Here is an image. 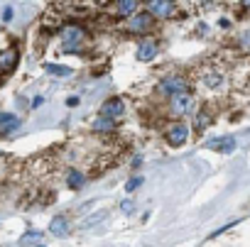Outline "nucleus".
I'll list each match as a JSON object with an SVG mask.
<instances>
[{
	"label": "nucleus",
	"mask_w": 250,
	"mask_h": 247,
	"mask_svg": "<svg viewBox=\"0 0 250 247\" xmlns=\"http://www.w3.org/2000/svg\"><path fill=\"white\" fill-rule=\"evenodd\" d=\"M105 218V213H98V215H91V218H86L83 223H81V228H91V225H96V223H101Z\"/></svg>",
	"instance_id": "obj_19"
},
{
	"label": "nucleus",
	"mask_w": 250,
	"mask_h": 247,
	"mask_svg": "<svg viewBox=\"0 0 250 247\" xmlns=\"http://www.w3.org/2000/svg\"><path fill=\"white\" fill-rule=\"evenodd\" d=\"M208 147H216L218 152H226V154H230V152L235 150V140L228 135V137H221V140H211V142H208Z\"/></svg>",
	"instance_id": "obj_10"
},
{
	"label": "nucleus",
	"mask_w": 250,
	"mask_h": 247,
	"mask_svg": "<svg viewBox=\"0 0 250 247\" xmlns=\"http://www.w3.org/2000/svg\"><path fill=\"white\" fill-rule=\"evenodd\" d=\"M83 184H86V176H83L79 169H71V171L66 174V186H69V189L76 191V189H81Z\"/></svg>",
	"instance_id": "obj_12"
},
{
	"label": "nucleus",
	"mask_w": 250,
	"mask_h": 247,
	"mask_svg": "<svg viewBox=\"0 0 250 247\" xmlns=\"http://www.w3.org/2000/svg\"><path fill=\"white\" fill-rule=\"evenodd\" d=\"M147 13L155 18H172L174 5H172V0H147Z\"/></svg>",
	"instance_id": "obj_4"
},
{
	"label": "nucleus",
	"mask_w": 250,
	"mask_h": 247,
	"mask_svg": "<svg viewBox=\"0 0 250 247\" xmlns=\"http://www.w3.org/2000/svg\"><path fill=\"white\" fill-rule=\"evenodd\" d=\"M20 128V117L13 115V113H0V130H5V133H13Z\"/></svg>",
	"instance_id": "obj_8"
},
{
	"label": "nucleus",
	"mask_w": 250,
	"mask_h": 247,
	"mask_svg": "<svg viewBox=\"0 0 250 247\" xmlns=\"http://www.w3.org/2000/svg\"><path fill=\"white\" fill-rule=\"evenodd\" d=\"M18 64V54L15 52H5V54H0V66H3L5 71H13Z\"/></svg>",
	"instance_id": "obj_16"
},
{
	"label": "nucleus",
	"mask_w": 250,
	"mask_h": 247,
	"mask_svg": "<svg viewBox=\"0 0 250 247\" xmlns=\"http://www.w3.org/2000/svg\"><path fill=\"white\" fill-rule=\"evenodd\" d=\"M113 128H115V120H110V117H105V115L96 117V122H93V130H96V133H110Z\"/></svg>",
	"instance_id": "obj_14"
},
{
	"label": "nucleus",
	"mask_w": 250,
	"mask_h": 247,
	"mask_svg": "<svg viewBox=\"0 0 250 247\" xmlns=\"http://www.w3.org/2000/svg\"><path fill=\"white\" fill-rule=\"evenodd\" d=\"M101 115H105V117H110V120H120V117L125 115V103H123V98H110V100H105L103 108H101Z\"/></svg>",
	"instance_id": "obj_6"
},
{
	"label": "nucleus",
	"mask_w": 250,
	"mask_h": 247,
	"mask_svg": "<svg viewBox=\"0 0 250 247\" xmlns=\"http://www.w3.org/2000/svg\"><path fill=\"white\" fill-rule=\"evenodd\" d=\"M157 91L165 93V95H174V93H179V91H187V83H184L182 76H167L165 81H160Z\"/></svg>",
	"instance_id": "obj_5"
},
{
	"label": "nucleus",
	"mask_w": 250,
	"mask_h": 247,
	"mask_svg": "<svg viewBox=\"0 0 250 247\" xmlns=\"http://www.w3.org/2000/svg\"><path fill=\"white\" fill-rule=\"evenodd\" d=\"M172 100H169V110L174 113V115H187V113H191V108H194V98L187 93V91H179V93H174V95H169Z\"/></svg>",
	"instance_id": "obj_2"
},
{
	"label": "nucleus",
	"mask_w": 250,
	"mask_h": 247,
	"mask_svg": "<svg viewBox=\"0 0 250 247\" xmlns=\"http://www.w3.org/2000/svg\"><path fill=\"white\" fill-rule=\"evenodd\" d=\"M221 81H223V76H221V74H211V76H206V78H204V83H206V86H211V88H216Z\"/></svg>",
	"instance_id": "obj_18"
},
{
	"label": "nucleus",
	"mask_w": 250,
	"mask_h": 247,
	"mask_svg": "<svg viewBox=\"0 0 250 247\" xmlns=\"http://www.w3.org/2000/svg\"><path fill=\"white\" fill-rule=\"evenodd\" d=\"M42 103H44V98H42V95H37V98H35V103H32V105H35V108H37V105H42Z\"/></svg>",
	"instance_id": "obj_25"
},
{
	"label": "nucleus",
	"mask_w": 250,
	"mask_h": 247,
	"mask_svg": "<svg viewBox=\"0 0 250 247\" xmlns=\"http://www.w3.org/2000/svg\"><path fill=\"white\" fill-rule=\"evenodd\" d=\"M44 71H49L52 76H64V78H69V76H71V69H69V66L52 64V61H47V64H44Z\"/></svg>",
	"instance_id": "obj_15"
},
{
	"label": "nucleus",
	"mask_w": 250,
	"mask_h": 247,
	"mask_svg": "<svg viewBox=\"0 0 250 247\" xmlns=\"http://www.w3.org/2000/svg\"><path fill=\"white\" fill-rule=\"evenodd\" d=\"M62 37H64V52L66 54H79V47L83 42V30L81 27H66L62 32Z\"/></svg>",
	"instance_id": "obj_1"
},
{
	"label": "nucleus",
	"mask_w": 250,
	"mask_h": 247,
	"mask_svg": "<svg viewBox=\"0 0 250 247\" xmlns=\"http://www.w3.org/2000/svg\"><path fill=\"white\" fill-rule=\"evenodd\" d=\"M165 137H167V142L172 147H182L187 142V137H189V128L184 125V122H172V125L165 130Z\"/></svg>",
	"instance_id": "obj_3"
},
{
	"label": "nucleus",
	"mask_w": 250,
	"mask_h": 247,
	"mask_svg": "<svg viewBox=\"0 0 250 247\" xmlns=\"http://www.w3.org/2000/svg\"><path fill=\"white\" fill-rule=\"evenodd\" d=\"M138 10V0H118V13L123 18H130Z\"/></svg>",
	"instance_id": "obj_13"
},
{
	"label": "nucleus",
	"mask_w": 250,
	"mask_h": 247,
	"mask_svg": "<svg viewBox=\"0 0 250 247\" xmlns=\"http://www.w3.org/2000/svg\"><path fill=\"white\" fill-rule=\"evenodd\" d=\"M32 240H40V235H37V232H30V235H22V240H20V242H32Z\"/></svg>",
	"instance_id": "obj_21"
},
{
	"label": "nucleus",
	"mask_w": 250,
	"mask_h": 247,
	"mask_svg": "<svg viewBox=\"0 0 250 247\" xmlns=\"http://www.w3.org/2000/svg\"><path fill=\"white\" fill-rule=\"evenodd\" d=\"M208 122H211V115H208V113H199V115H196V130H204Z\"/></svg>",
	"instance_id": "obj_17"
},
{
	"label": "nucleus",
	"mask_w": 250,
	"mask_h": 247,
	"mask_svg": "<svg viewBox=\"0 0 250 247\" xmlns=\"http://www.w3.org/2000/svg\"><path fill=\"white\" fill-rule=\"evenodd\" d=\"M120 208H123L125 213H130V210H133V203H130V201H123V203H120Z\"/></svg>",
	"instance_id": "obj_23"
},
{
	"label": "nucleus",
	"mask_w": 250,
	"mask_h": 247,
	"mask_svg": "<svg viewBox=\"0 0 250 247\" xmlns=\"http://www.w3.org/2000/svg\"><path fill=\"white\" fill-rule=\"evenodd\" d=\"M140 184H143V179H140V176H135V179H130L128 184H125V191H130V193H133V191H138V186H140Z\"/></svg>",
	"instance_id": "obj_20"
},
{
	"label": "nucleus",
	"mask_w": 250,
	"mask_h": 247,
	"mask_svg": "<svg viewBox=\"0 0 250 247\" xmlns=\"http://www.w3.org/2000/svg\"><path fill=\"white\" fill-rule=\"evenodd\" d=\"M3 20H5V22L13 20V8H5V10H3Z\"/></svg>",
	"instance_id": "obj_22"
},
{
	"label": "nucleus",
	"mask_w": 250,
	"mask_h": 247,
	"mask_svg": "<svg viewBox=\"0 0 250 247\" xmlns=\"http://www.w3.org/2000/svg\"><path fill=\"white\" fill-rule=\"evenodd\" d=\"M240 5H243V10L250 15V0H240Z\"/></svg>",
	"instance_id": "obj_24"
},
{
	"label": "nucleus",
	"mask_w": 250,
	"mask_h": 247,
	"mask_svg": "<svg viewBox=\"0 0 250 247\" xmlns=\"http://www.w3.org/2000/svg\"><path fill=\"white\" fill-rule=\"evenodd\" d=\"M155 54H157L155 42H143V44L138 47V59H140V61H150Z\"/></svg>",
	"instance_id": "obj_11"
},
{
	"label": "nucleus",
	"mask_w": 250,
	"mask_h": 247,
	"mask_svg": "<svg viewBox=\"0 0 250 247\" xmlns=\"http://www.w3.org/2000/svg\"><path fill=\"white\" fill-rule=\"evenodd\" d=\"M49 232H52L54 237H64V235L69 232V220H66L64 215L52 218V223H49Z\"/></svg>",
	"instance_id": "obj_7"
},
{
	"label": "nucleus",
	"mask_w": 250,
	"mask_h": 247,
	"mask_svg": "<svg viewBox=\"0 0 250 247\" xmlns=\"http://www.w3.org/2000/svg\"><path fill=\"white\" fill-rule=\"evenodd\" d=\"M152 25V15L150 13H140V15H135L133 20H130V32H143V30H147Z\"/></svg>",
	"instance_id": "obj_9"
}]
</instances>
